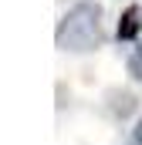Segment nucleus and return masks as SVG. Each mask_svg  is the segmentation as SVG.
Masks as SVG:
<instances>
[{
    "label": "nucleus",
    "instance_id": "obj_2",
    "mask_svg": "<svg viewBox=\"0 0 142 145\" xmlns=\"http://www.w3.org/2000/svg\"><path fill=\"white\" fill-rule=\"evenodd\" d=\"M139 27H142L139 10L132 7V10H125V14H122V20H118V37H122V40H132V37L139 34Z\"/></svg>",
    "mask_w": 142,
    "mask_h": 145
},
{
    "label": "nucleus",
    "instance_id": "obj_3",
    "mask_svg": "<svg viewBox=\"0 0 142 145\" xmlns=\"http://www.w3.org/2000/svg\"><path fill=\"white\" fill-rule=\"evenodd\" d=\"M129 68H132V74H135V78L142 81V47L135 51V54H132V61H129Z\"/></svg>",
    "mask_w": 142,
    "mask_h": 145
},
{
    "label": "nucleus",
    "instance_id": "obj_1",
    "mask_svg": "<svg viewBox=\"0 0 142 145\" xmlns=\"http://www.w3.org/2000/svg\"><path fill=\"white\" fill-rule=\"evenodd\" d=\"M102 44V7L78 3L71 7L58 27V47L64 51H91Z\"/></svg>",
    "mask_w": 142,
    "mask_h": 145
}]
</instances>
